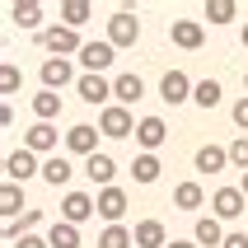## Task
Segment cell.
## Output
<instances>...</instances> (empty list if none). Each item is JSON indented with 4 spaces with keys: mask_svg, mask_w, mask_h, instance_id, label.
Wrapping results in <instances>:
<instances>
[{
    "mask_svg": "<svg viewBox=\"0 0 248 248\" xmlns=\"http://www.w3.org/2000/svg\"><path fill=\"white\" fill-rule=\"evenodd\" d=\"M38 42H42V52H47V56H80V52H84L80 33H75V28H66V24L42 28V33H38Z\"/></svg>",
    "mask_w": 248,
    "mask_h": 248,
    "instance_id": "6da1fadb",
    "label": "cell"
},
{
    "mask_svg": "<svg viewBox=\"0 0 248 248\" xmlns=\"http://www.w3.org/2000/svg\"><path fill=\"white\" fill-rule=\"evenodd\" d=\"M136 117H131V108H122V103H108V108L98 112V131L112 140H126V136H136Z\"/></svg>",
    "mask_w": 248,
    "mask_h": 248,
    "instance_id": "7a4b0ae2",
    "label": "cell"
},
{
    "mask_svg": "<svg viewBox=\"0 0 248 248\" xmlns=\"http://www.w3.org/2000/svg\"><path fill=\"white\" fill-rule=\"evenodd\" d=\"M244 211H248V197L239 192V183H234V187H216V192H211V216H216V220H239Z\"/></svg>",
    "mask_w": 248,
    "mask_h": 248,
    "instance_id": "3957f363",
    "label": "cell"
},
{
    "mask_svg": "<svg viewBox=\"0 0 248 248\" xmlns=\"http://www.w3.org/2000/svg\"><path fill=\"white\" fill-rule=\"evenodd\" d=\"M136 38H140V19L131 10H117L108 19V42L112 47H136Z\"/></svg>",
    "mask_w": 248,
    "mask_h": 248,
    "instance_id": "277c9868",
    "label": "cell"
},
{
    "mask_svg": "<svg viewBox=\"0 0 248 248\" xmlns=\"http://www.w3.org/2000/svg\"><path fill=\"white\" fill-rule=\"evenodd\" d=\"M89 216H98V197H89V192H66L61 197V220L66 225H84Z\"/></svg>",
    "mask_w": 248,
    "mask_h": 248,
    "instance_id": "5b68a950",
    "label": "cell"
},
{
    "mask_svg": "<svg viewBox=\"0 0 248 248\" xmlns=\"http://www.w3.org/2000/svg\"><path fill=\"white\" fill-rule=\"evenodd\" d=\"M169 42L183 47V52H197V47L206 42V24H197V19H173V24H169Z\"/></svg>",
    "mask_w": 248,
    "mask_h": 248,
    "instance_id": "8992f818",
    "label": "cell"
},
{
    "mask_svg": "<svg viewBox=\"0 0 248 248\" xmlns=\"http://www.w3.org/2000/svg\"><path fill=\"white\" fill-rule=\"evenodd\" d=\"M192 89L197 84L183 75V70H164V80H159V98H164L169 108H178V103H192Z\"/></svg>",
    "mask_w": 248,
    "mask_h": 248,
    "instance_id": "52a82bcc",
    "label": "cell"
},
{
    "mask_svg": "<svg viewBox=\"0 0 248 248\" xmlns=\"http://www.w3.org/2000/svg\"><path fill=\"white\" fill-rule=\"evenodd\" d=\"M98 136H103L98 126L75 122V126L66 131V150H70V155H84V159H94V155H98Z\"/></svg>",
    "mask_w": 248,
    "mask_h": 248,
    "instance_id": "ba28073f",
    "label": "cell"
},
{
    "mask_svg": "<svg viewBox=\"0 0 248 248\" xmlns=\"http://www.w3.org/2000/svg\"><path fill=\"white\" fill-rule=\"evenodd\" d=\"M112 56H117V47H112L108 38H103V42H84L80 66H84V75H103V70L112 66Z\"/></svg>",
    "mask_w": 248,
    "mask_h": 248,
    "instance_id": "9c48e42d",
    "label": "cell"
},
{
    "mask_svg": "<svg viewBox=\"0 0 248 248\" xmlns=\"http://www.w3.org/2000/svg\"><path fill=\"white\" fill-rule=\"evenodd\" d=\"M33 173H42V164H38L33 150H10V155H5V178H10V183H28Z\"/></svg>",
    "mask_w": 248,
    "mask_h": 248,
    "instance_id": "30bf717a",
    "label": "cell"
},
{
    "mask_svg": "<svg viewBox=\"0 0 248 248\" xmlns=\"http://www.w3.org/2000/svg\"><path fill=\"white\" fill-rule=\"evenodd\" d=\"M38 75H42V89H52V94H56V89H66V84L75 80V66H70L66 56H47Z\"/></svg>",
    "mask_w": 248,
    "mask_h": 248,
    "instance_id": "8fae6325",
    "label": "cell"
},
{
    "mask_svg": "<svg viewBox=\"0 0 248 248\" xmlns=\"http://www.w3.org/2000/svg\"><path fill=\"white\" fill-rule=\"evenodd\" d=\"M164 140H169L164 117H140V126H136V145H140V155H155Z\"/></svg>",
    "mask_w": 248,
    "mask_h": 248,
    "instance_id": "7c38bea8",
    "label": "cell"
},
{
    "mask_svg": "<svg viewBox=\"0 0 248 248\" xmlns=\"http://www.w3.org/2000/svg\"><path fill=\"white\" fill-rule=\"evenodd\" d=\"M56 140H61V136H56V126H52V122H33V126L24 131V150H33V155H52V150H56Z\"/></svg>",
    "mask_w": 248,
    "mask_h": 248,
    "instance_id": "4fadbf2b",
    "label": "cell"
},
{
    "mask_svg": "<svg viewBox=\"0 0 248 248\" xmlns=\"http://www.w3.org/2000/svg\"><path fill=\"white\" fill-rule=\"evenodd\" d=\"M136 98H145V80H140V75H131V70H122V75L112 80V103L131 108Z\"/></svg>",
    "mask_w": 248,
    "mask_h": 248,
    "instance_id": "5bb4252c",
    "label": "cell"
},
{
    "mask_svg": "<svg viewBox=\"0 0 248 248\" xmlns=\"http://www.w3.org/2000/svg\"><path fill=\"white\" fill-rule=\"evenodd\" d=\"M75 94H80L84 103H103V108H108L112 80H103V75H80V80H75Z\"/></svg>",
    "mask_w": 248,
    "mask_h": 248,
    "instance_id": "9a60e30c",
    "label": "cell"
},
{
    "mask_svg": "<svg viewBox=\"0 0 248 248\" xmlns=\"http://www.w3.org/2000/svg\"><path fill=\"white\" fill-rule=\"evenodd\" d=\"M84 178L98 183V192L112 187V178H117V159H112V155H94V159H84Z\"/></svg>",
    "mask_w": 248,
    "mask_h": 248,
    "instance_id": "2e32d148",
    "label": "cell"
},
{
    "mask_svg": "<svg viewBox=\"0 0 248 248\" xmlns=\"http://www.w3.org/2000/svg\"><path fill=\"white\" fill-rule=\"evenodd\" d=\"M98 216L108 225H122V216H126V192L122 187H103L98 192Z\"/></svg>",
    "mask_w": 248,
    "mask_h": 248,
    "instance_id": "e0dca14e",
    "label": "cell"
},
{
    "mask_svg": "<svg viewBox=\"0 0 248 248\" xmlns=\"http://www.w3.org/2000/svg\"><path fill=\"white\" fill-rule=\"evenodd\" d=\"M192 239H197L202 248H225V230H220L216 216H202V220L192 225Z\"/></svg>",
    "mask_w": 248,
    "mask_h": 248,
    "instance_id": "ac0fdd59",
    "label": "cell"
},
{
    "mask_svg": "<svg viewBox=\"0 0 248 248\" xmlns=\"http://www.w3.org/2000/svg\"><path fill=\"white\" fill-rule=\"evenodd\" d=\"M131 234H136V248H169V234L159 220H140Z\"/></svg>",
    "mask_w": 248,
    "mask_h": 248,
    "instance_id": "d6986e66",
    "label": "cell"
},
{
    "mask_svg": "<svg viewBox=\"0 0 248 248\" xmlns=\"http://www.w3.org/2000/svg\"><path fill=\"white\" fill-rule=\"evenodd\" d=\"M70 178H75V169H70L66 155H52V159L42 164V183H52V187H66Z\"/></svg>",
    "mask_w": 248,
    "mask_h": 248,
    "instance_id": "ffe728a7",
    "label": "cell"
},
{
    "mask_svg": "<svg viewBox=\"0 0 248 248\" xmlns=\"http://www.w3.org/2000/svg\"><path fill=\"white\" fill-rule=\"evenodd\" d=\"M89 19H94V5H89V0H66V5H61V24L75 28V33H80V24H89Z\"/></svg>",
    "mask_w": 248,
    "mask_h": 248,
    "instance_id": "44dd1931",
    "label": "cell"
},
{
    "mask_svg": "<svg viewBox=\"0 0 248 248\" xmlns=\"http://www.w3.org/2000/svg\"><path fill=\"white\" fill-rule=\"evenodd\" d=\"M225 164H230V150H220V145H202L197 150V173H220Z\"/></svg>",
    "mask_w": 248,
    "mask_h": 248,
    "instance_id": "7402d4cb",
    "label": "cell"
},
{
    "mask_svg": "<svg viewBox=\"0 0 248 248\" xmlns=\"http://www.w3.org/2000/svg\"><path fill=\"white\" fill-rule=\"evenodd\" d=\"M0 211H5V220H19V216H24V192H19V183H5V187H0Z\"/></svg>",
    "mask_w": 248,
    "mask_h": 248,
    "instance_id": "603a6c76",
    "label": "cell"
},
{
    "mask_svg": "<svg viewBox=\"0 0 248 248\" xmlns=\"http://www.w3.org/2000/svg\"><path fill=\"white\" fill-rule=\"evenodd\" d=\"M131 173H136L140 187H150V183L164 173V169H159V155H136V159H131Z\"/></svg>",
    "mask_w": 248,
    "mask_h": 248,
    "instance_id": "cb8c5ba5",
    "label": "cell"
},
{
    "mask_svg": "<svg viewBox=\"0 0 248 248\" xmlns=\"http://www.w3.org/2000/svg\"><path fill=\"white\" fill-rule=\"evenodd\" d=\"M202 202H206L202 183H178V187H173V206H178V211H197Z\"/></svg>",
    "mask_w": 248,
    "mask_h": 248,
    "instance_id": "d4e9b609",
    "label": "cell"
},
{
    "mask_svg": "<svg viewBox=\"0 0 248 248\" xmlns=\"http://www.w3.org/2000/svg\"><path fill=\"white\" fill-rule=\"evenodd\" d=\"M10 19L19 28H38L42 24V5L38 0H19V5H10Z\"/></svg>",
    "mask_w": 248,
    "mask_h": 248,
    "instance_id": "484cf974",
    "label": "cell"
},
{
    "mask_svg": "<svg viewBox=\"0 0 248 248\" xmlns=\"http://www.w3.org/2000/svg\"><path fill=\"white\" fill-rule=\"evenodd\" d=\"M47 244H52V248H80V225L56 220L52 230H47Z\"/></svg>",
    "mask_w": 248,
    "mask_h": 248,
    "instance_id": "4316f807",
    "label": "cell"
},
{
    "mask_svg": "<svg viewBox=\"0 0 248 248\" xmlns=\"http://www.w3.org/2000/svg\"><path fill=\"white\" fill-rule=\"evenodd\" d=\"M56 112H61V94L42 89V94L33 98V117H38V122H56Z\"/></svg>",
    "mask_w": 248,
    "mask_h": 248,
    "instance_id": "83f0119b",
    "label": "cell"
},
{
    "mask_svg": "<svg viewBox=\"0 0 248 248\" xmlns=\"http://www.w3.org/2000/svg\"><path fill=\"white\" fill-rule=\"evenodd\" d=\"M98 248H136V234H131L126 225H108V230L98 234Z\"/></svg>",
    "mask_w": 248,
    "mask_h": 248,
    "instance_id": "f1b7e54d",
    "label": "cell"
},
{
    "mask_svg": "<svg viewBox=\"0 0 248 248\" xmlns=\"http://www.w3.org/2000/svg\"><path fill=\"white\" fill-rule=\"evenodd\" d=\"M192 103L211 112L216 103H220V80H197V89H192Z\"/></svg>",
    "mask_w": 248,
    "mask_h": 248,
    "instance_id": "f546056e",
    "label": "cell"
},
{
    "mask_svg": "<svg viewBox=\"0 0 248 248\" xmlns=\"http://www.w3.org/2000/svg\"><path fill=\"white\" fill-rule=\"evenodd\" d=\"M234 14H239L234 0H211L206 5V24H234Z\"/></svg>",
    "mask_w": 248,
    "mask_h": 248,
    "instance_id": "4dcf8cb0",
    "label": "cell"
},
{
    "mask_svg": "<svg viewBox=\"0 0 248 248\" xmlns=\"http://www.w3.org/2000/svg\"><path fill=\"white\" fill-rule=\"evenodd\" d=\"M230 164H234L239 173H248V136H234V140H230Z\"/></svg>",
    "mask_w": 248,
    "mask_h": 248,
    "instance_id": "1f68e13d",
    "label": "cell"
},
{
    "mask_svg": "<svg viewBox=\"0 0 248 248\" xmlns=\"http://www.w3.org/2000/svg\"><path fill=\"white\" fill-rule=\"evenodd\" d=\"M0 89H5V94L19 89V66H14V61H5V70H0Z\"/></svg>",
    "mask_w": 248,
    "mask_h": 248,
    "instance_id": "d6a6232c",
    "label": "cell"
},
{
    "mask_svg": "<svg viewBox=\"0 0 248 248\" xmlns=\"http://www.w3.org/2000/svg\"><path fill=\"white\" fill-rule=\"evenodd\" d=\"M230 117H234V126H239V131H248V94L234 103V112H230Z\"/></svg>",
    "mask_w": 248,
    "mask_h": 248,
    "instance_id": "836d02e7",
    "label": "cell"
},
{
    "mask_svg": "<svg viewBox=\"0 0 248 248\" xmlns=\"http://www.w3.org/2000/svg\"><path fill=\"white\" fill-rule=\"evenodd\" d=\"M225 248H248V234L244 230H230V234H225Z\"/></svg>",
    "mask_w": 248,
    "mask_h": 248,
    "instance_id": "e575fe53",
    "label": "cell"
},
{
    "mask_svg": "<svg viewBox=\"0 0 248 248\" xmlns=\"http://www.w3.org/2000/svg\"><path fill=\"white\" fill-rule=\"evenodd\" d=\"M14 248H52V244H47V239H42V234H24V239H19V244H14Z\"/></svg>",
    "mask_w": 248,
    "mask_h": 248,
    "instance_id": "d590c367",
    "label": "cell"
},
{
    "mask_svg": "<svg viewBox=\"0 0 248 248\" xmlns=\"http://www.w3.org/2000/svg\"><path fill=\"white\" fill-rule=\"evenodd\" d=\"M169 248H202L197 239H169Z\"/></svg>",
    "mask_w": 248,
    "mask_h": 248,
    "instance_id": "8d00e7d4",
    "label": "cell"
},
{
    "mask_svg": "<svg viewBox=\"0 0 248 248\" xmlns=\"http://www.w3.org/2000/svg\"><path fill=\"white\" fill-rule=\"evenodd\" d=\"M239 192H244V197H248V173H239Z\"/></svg>",
    "mask_w": 248,
    "mask_h": 248,
    "instance_id": "74e56055",
    "label": "cell"
},
{
    "mask_svg": "<svg viewBox=\"0 0 248 248\" xmlns=\"http://www.w3.org/2000/svg\"><path fill=\"white\" fill-rule=\"evenodd\" d=\"M239 38H244V47H248V24H244V28H239Z\"/></svg>",
    "mask_w": 248,
    "mask_h": 248,
    "instance_id": "f35d334b",
    "label": "cell"
},
{
    "mask_svg": "<svg viewBox=\"0 0 248 248\" xmlns=\"http://www.w3.org/2000/svg\"><path fill=\"white\" fill-rule=\"evenodd\" d=\"M244 89H248V75H244Z\"/></svg>",
    "mask_w": 248,
    "mask_h": 248,
    "instance_id": "ab89813d",
    "label": "cell"
}]
</instances>
